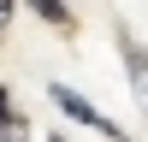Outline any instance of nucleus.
<instances>
[{
    "mask_svg": "<svg viewBox=\"0 0 148 142\" xmlns=\"http://www.w3.org/2000/svg\"><path fill=\"white\" fill-rule=\"evenodd\" d=\"M125 71H130V89H136V101L148 106V53L136 42H125Z\"/></svg>",
    "mask_w": 148,
    "mask_h": 142,
    "instance_id": "nucleus-2",
    "label": "nucleus"
},
{
    "mask_svg": "<svg viewBox=\"0 0 148 142\" xmlns=\"http://www.w3.org/2000/svg\"><path fill=\"white\" fill-rule=\"evenodd\" d=\"M36 12H42V18H47V24H71V12H65V6H59V0H36Z\"/></svg>",
    "mask_w": 148,
    "mask_h": 142,
    "instance_id": "nucleus-3",
    "label": "nucleus"
},
{
    "mask_svg": "<svg viewBox=\"0 0 148 142\" xmlns=\"http://www.w3.org/2000/svg\"><path fill=\"white\" fill-rule=\"evenodd\" d=\"M53 101H59V113H71V118H83V124H95V130H107V142H130L125 130H119V124H113L107 113H95V106L83 101L77 89H53Z\"/></svg>",
    "mask_w": 148,
    "mask_h": 142,
    "instance_id": "nucleus-1",
    "label": "nucleus"
}]
</instances>
